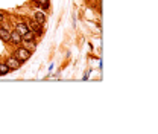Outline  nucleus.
I'll use <instances>...</instances> for the list:
<instances>
[{"label": "nucleus", "mask_w": 158, "mask_h": 134, "mask_svg": "<svg viewBox=\"0 0 158 134\" xmlns=\"http://www.w3.org/2000/svg\"><path fill=\"white\" fill-rule=\"evenodd\" d=\"M29 57H31V50H28V49L20 47L18 50H15V58H17L18 61H26Z\"/></svg>", "instance_id": "nucleus-1"}, {"label": "nucleus", "mask_w": 158, "mask_h": 134, "mask_svg": "<svg viewBox=\"0 0 158 134\" xmlns=\"http://www.w3.org/2000/svg\"><path fill=\"white\" fill-rule=\"evenodd\" d=\"M6 64H8V67H9V70H11V69H12V70H15V69H18V67H20V61H18L15 57L9 58Z\"/></svg>", "instance_id": "nucleus-2"}, {"label": "nucleus", "mask_w": 158, "mask_h": 134, "mask_svg": "<svg viewBox=\"0 0 158 134\" xmlns=\"http://www.w3.org/2000/svg\"><path fill=\"white\" fill-rule=\"evenodd\" d=\"M9 37H11V32L6 28H2V26H0V38L5 40V41H9Z\"/></svg>", "instance_id": "nucleus-3"}, {"label": "nucleus", "mask_w": 158, "mask_h": 134, "mask_svg": "<svg viewBox=\"0 0 158 134\" xmlns=\"http://www.w3.org/2000/svg\"><path fill=\"white\" fill-rule=\"evenodd\" d=\"M9 40L12 43H15V44H18L20 41H21V35L17 32V31H14V32H11V37H9Z\"/></svg>", "instance_id": "nucleus-4"}, {"label": "nucleus", "mask_w": 158, "mask_h": 134, "mask_svg": "<svg viewBox=\"0 0 158 134\" xmlns=\"http://www.w3.org/2000/svg\"><path fill=\"white\" fill-rule=\"evenodd\" d=\"M31 29H32V31H35L37 34H41V32H43V29H41V23H38L37 20L31 23Z\"/></svg>", "instance_id": "nucleus-5"}, {"label": "nucleus", "mask_w": 158, "mask_h": 134, "mask_svg": "<svg viewBox=\"0 0 158 134\" xmlns=\"http://www.w3.org/2000/svg\"><path fill=\"white\" fill-rule=\"evenodd\" d=\"M28 31H29V28H28V26H26L24 23H20V24L17 26V32H18V34H20L21 37H23V35H24L26 32H28Z\"/></svg>", "instance_id": "nucleus-6"}, {"label": "nucleus", "mask_w": 158, "mask_h": 134, "mask_svg": "<svg viewBox=\"0 0 158 134\" xmlns=\"http://www.w3.org/2000/svg\"><path fill=\"white\" fill-rule=\"evenodd\" d=\"M35 20H37L38 23H44V20H46V15L43 14V12H35Z\"/></svg>", "instance_id": "nucleus-7"}, {"label": "nucleus", "mask_w": 158, "mask_h": 134, "mask_svg": "<svg viewBox=\"0 0 158 134\" xmlns=\"http://www.w3.org/2000/svg\"><path fill=\"white\" fill-rule=\"evenodd\" d=\"M21 40H24V41H28V43H29V41H32V40H34V34L28 31V32H26V34L21 37Z\"/></svg>", "instance_id": "nucleus-8"}, {"label": "nucleus", "mask_w": 158, "mask_h": 134, "mask_svg": "<svg viewBox=\"0 0 158 134\" xmlns=\"http://www.w3.org/2000/svg\"><path fill=\"white\" fill-rule=\"evenodd\" d=\"M8 72H9L8 64H0V75H6Z\"/></svg>", "instance_id": "nucleus-9"}, {"label": "nucleus", "mask_w": 158, "mask_h": 134, "mask_svg": "<svg viewBox=\"0 0 158 134\" xmlns=\"http://www.w3.org/2000/svg\"><path fill=\"white\" fill-rule=\"evenodd\" d=\"M37 3H40V5H43V3H47V0H35Z\"/></svg>", "instance_id": "nucleus-10"}, {"label": "nucleus", "mask_w": 158, "mask_h": 134, "mask_svg": "<svg viewBox=\"0 0 158 134\" xmlns=\"http://www.w3.org/2000/svg\"><path fill=\"white\" fill-rule=\"evenodd\" d=\"M3 20V14H2V12H0V21H2Z\"/></svg>", "instance_id": "nucleus-11"}]
</instances>
